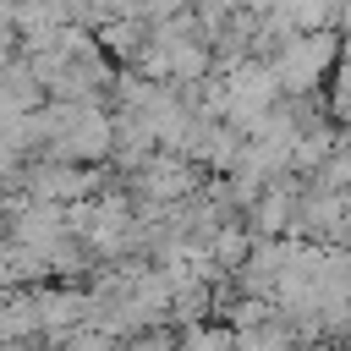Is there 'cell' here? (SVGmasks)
Instances as JSON below:
<instances>
[{"instance_id": "6da1fadb", "label": "cell", "mask_w": 351, "mask_h": 351, "mask_svg": "<svg viewBox=\"0 0 351 351\" xmlns=\"http://www.w3.org/2000/svg\"><path fill=\"white\" fill-rule=\"evenodd\" d=\"M335 66H340V33H307L280 49L274 77L285 99H324L335 82Z\"/></svg>"}, {"instance_id": "7a4b0ae2", "label": "cell", "mask_w": 351, "mask_h": 351, "mask_svg": "<svg viewBox=\"0 0 351 351\" xmlns=\"http://www.w3.org/2000/svg\"><path fill=\"white\" fill-rule=\"evenodd\" d=\"M236 351H302V335L285 318H269L263 329H241L236 335Z\"/></svg>"}]
</instances>
